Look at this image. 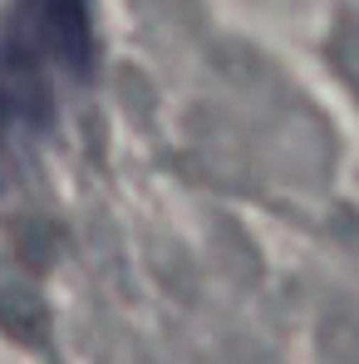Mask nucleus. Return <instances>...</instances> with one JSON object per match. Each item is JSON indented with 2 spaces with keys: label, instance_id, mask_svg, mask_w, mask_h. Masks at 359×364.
I'll return each instance as SVG.
<instances>
[{
  "label": "nucleus",
  "instance_id": "nucleus-1",
  "mask_svg": "<svg viewBox=\"0 0 359 364\" xmlns=\"http://www.w3.org/2000/svg\"><path fill=\"white\" fill-rule=\"evenodd\" d=\"M94 35L84 0H15L0 30V128H35L89 74Z\"/></svg>",
  "mask_w": 359,
  "mask_h": 364
}]
</instances>
